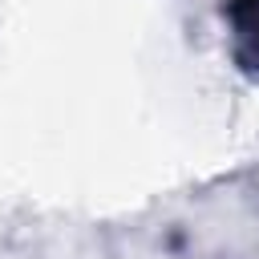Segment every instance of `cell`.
<instances>
[{
    "label": "cell",
    "instance_id": "6da1fadb",
    "mask_svg": "<svg viewBox=\"0 0 259 259\" xmlns=\"http://www.w3.org/2000/svg\"><path fill=\"white\" fill-rule=\"evenodd\" d=\"M223 24L231 36V61L259 81V0H223Z\"/></svg>",
    "mask_w": 259,
    "mask_h": 259
}]
</instances>
